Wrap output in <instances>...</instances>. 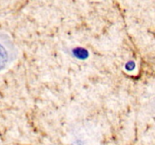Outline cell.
I'll return each instance as SVG.
<instances>
[{
	"label": "cell",
	"instance_id": "cell-1",
	"mask_svg": "<svg viewBox=\"0 0 155 145\" xmlns=\"http://www.w3.org/2000/svg\"><path fill=\"white\" fill-rule=\"evenodd\" d=\"M18 51L13 39L0 32V72L8 68L18 57Z\"/></svg>",
	"mask_w": 155,
	"mask_h": 145
}]
</instances>
